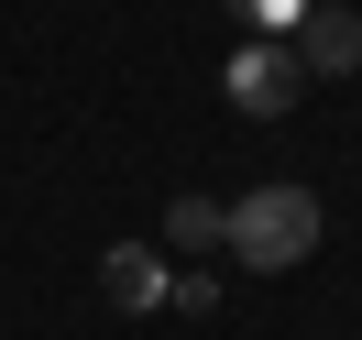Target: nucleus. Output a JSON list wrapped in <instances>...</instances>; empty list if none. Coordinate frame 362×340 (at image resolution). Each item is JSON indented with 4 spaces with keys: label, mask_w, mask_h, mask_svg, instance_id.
I'll use <instances>...</instances> for the list:
<instances>
[{
    "label": "nucleus",
    "mask_w": 362,
    "mask_h": 340,
    "mask_svg": "<svg viewBox=\"0 0 362 340\" xmlns=\"http://www.w3.org/2000/svg\"><path fill=\"white\" fill-rule=\"evenodd\" d=\"M318 230H329V209L308 198L296 176H274V187H242V198L220 209V252L242 274H296L318 252Z\"/></svg>",
    "instance_id": "obj_1"
},
{
    "label": "nucleus",
    "mask_w": 362,
    "mask_h": 340,
    "mask_svg": "<svg viewBox=\"0 0 362 340\" xmlns=\"http://www.w3.org/2000/svg\"><path fill=\"white\" fill-rule=\"evenodd\" d=\"M220 88H230V110L242 121H286L296 99H308V66H296V45H230V66H220Z\"/></svg>",
    "instance_id": "obj_2"
},
{
    "label": "nucleus",
    "mask_w": 362,
    "mask_h": 340,
    "mask_svg": "<svg viewBox=\"0 0 362 340\" xmlns=\"http://www.w3.org/2000/svg\"><path fill=\"white\" fill-rule=\"evenodd\" d=\"M286 45H296L308 77H351L362 66V11H351V0H308V23H296Z\"/></svg>",
    "instance_id": "obj_3"
},
{
    "label": "nucleus",
    "mask_w": 362,
    "mask_h": 340,
    "mask_svg": "<svg viewBox=\"0 0 362 340\" xmlns=\"http://www.w3.org/2000/svg\"><path fill=\"white\" fill-rule=\"evenodd\" d=\"M165 286H176V274H165V252H154V242H110V252H99V296H110L121 318H154V307H165Z\"/></svg>",
    "instance_id": "obj_4"
},
{
    "label": "nucleus",
    "mask_w": 362,
    "mask_h": 340,
    "mask_svg": "<svg viewBox=\"0 0 362 340\" xmlns=\"http://www.w3.org/2000/svg\"><path fill=\"white\" fill-rule=\"evenodd\" d=\"M165 252H220V198H176L165 209Z\"/></svg>",
    "instance_id": "obj_5"
},
{
    "label": "nucleus",
    "mask_w": 362,
    "mask_h": 340,
    "mask_svg": "<svg viewBox=\"0 0 362 340\" xmlns=\"http://www.w3.org/2000/svg\"><path fill=\"white\" fill-rule=\"evenodd\" d=\"M242 11V33H264V45H286L296 23H308V0H230Z\"/></svg>",
    "instance_id": "obj_6"
},
{
    "label": "nucleus",
    "mask_w": 362,
    "mask_h": 340,
    "mask_svg": "<svg viewBox=\"0 0 362 340\" xmlns=\"http://www.w3.org/2000/svg\"><path fill=\"white\" fill-rule=\"evenodd\" d=\"M165 307H187V318H209V307H220V274H176V286H165Z\"/></svg>",
    "instance_id": "obj_7"
}]
</instances>
